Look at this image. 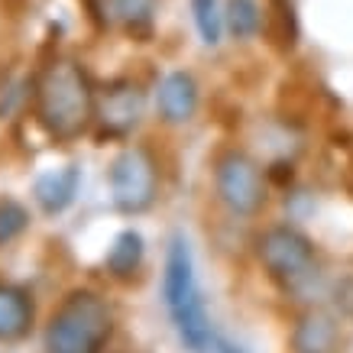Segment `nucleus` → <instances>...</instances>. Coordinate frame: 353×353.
<instances>
[{"mask_svg": "<svg viewBox=\"0 0 353 353\" xmlns=\"http://www.w3.org/2000/svg\"><path fill=\"white\" fill-rule=\"evenodd\" d=\"M36 117L55 139L81 137L94 117V91L85 68L75 62H52L36 88Z\"/></svg>", "mask_w": 353, "mask_h": 353, "instance_id": "nucleus-1", "label": "nucleus"}, {"mask_svg": "<svg viewBox=\"0 0 353 353\" xmlns=\"http://www.w3.org/2000/svg\"><path fill=\"white\" fill-rule=\"evenodd\" d=\"M114 331L110 305L97 292L78 289L55 308L46 324V353H101Z\"/></svg>", "mask_w": 353, "mask_h": 353, "instance_id": "nucleus-2", "label": "nucleus"}, {"mask_svg": "<svg viewBox=\"0 0 353 353\" xmlns=\"http://www.w3.org/2000/svg\"><path fill=\"white\" fill-rule=\"evenodd\" d=\"M110 201L120 214H143L156 201L159 175L156 162L143 146H127L117 159L110 162Z\"/></svg>", "mask_w": 353, "mask_h": 353, "instance_id": "nucleus-3", "label": "nucleus"}, {"mask_svg": "<svg viewBox=\"0 0 353 353\" xmlns=\"http://www.w3.org/2000/svg\"><path fill=\"white\" fill-rule=\"evenodd\" d=\"M259 259L269 269V276L282 279L285 285H301L305 279H311L314 272V246L305 234L292 230V227H272L259 236Z\"/></svg>", "mask_w": 353, "mask_h": 353, "instance_id": "nucleus-4", "label": "nucleus"}, {"mask_svg": "<svg viewBox=\"0 0 353 353\" xmlns=\"http://www.w3.org/2000/svg\"><path fill=\"white\" fill-rule=\"evenodd\" d=\"M214 185L221 201L240 217L256 214L266 201V185L259 175V165L243 152H227L214 165Z\"/></svg>", "mask_w": 353, "mask_h": 353, "instance_id": "nucleus-5", "label": "nucleus"}, {"mask_svg": "<svg viewBox=\"0 0 353 353\" xmlns=\"http://www.w3.org/2000/svg\"><path fill=\"white\" fill-rule=\"evenodd\" d=\"M192 295H198L194 256H192V246H188V236L179 230V234H172L169 250H165V272H162V301H165V311H175Z\"/></svg>", "mask_w": 353, "mask_h": 353, "instance_id": "nucleus-6", "label": "nucleus"}, {"mask_svg": "<svg viewBox=\"0 0 353 353\" xmlns=\"http://www.w3.org/2000/svg\"><path fill=\"white\" fill-rule=\"evenodd\" d=\"M143 117V91L133 81H114L104 91L97 120H101V133L108 137H127L130 130Z\"/></svg>", "mask_w": 353, "mask_h": 353, "instance_id": "nucleus-7", "label": "nucleus"}, {"mask_svg": "<svg viewBox=\"0 0 353 353\" xmlns=\"http://www.w3.org/2000/svg\"><path fill=\"white\" fill-rule=\"evenodd\" d=\"M172 324H175V334L188 353H214L217 347V334H214V324L208 318V308H204V299L201 292L192 295V299L179 305L175 311H169Z\"/></svg>", "mask_w": 353, "mask_h": 353, "instance_id": "nucleus-8", "label": "nucleus"}, {"mask_svg": "<svg viewBox=\"0 0 353 353\" xmlns=\"http://www.w3.org/2000/svg\"><path fill=\"white\" fill-rule=\"evenodd\" d=\"M78 188H81V169L78 165H65V169L43 172L36 179V185H32V198L43 208L46 217H55L75 204Z\"/></svg>", "mask_w": 353, "mask_h": 353, "instance_id": "nucleus-9", "label": "nucleus"}, {"mask_svg": "<svg viewBox=\"0 0 353 353\" xmlns=\"http://www.w3.org/2000/svg\"><path fill=\"white\" fill-rule=\"evenodd\" d=\"M156 104H159V117L172 127L188 123L198 110V85L188 72H169L159 81L156 91Z\"/></svg>", "mask_w": 353, "mask_h": 353, "instance_id": "nucleus-10", "label": "nucleus"}, {"mask_svg": "<svg viewBox=\"0 0 353 353\" xmlns=\"http://www.w3.org/2000/svg\"><path fill=\"white\" fill-rule=\"evenodd\" d=\"M337 324L324 311H305L292 331V353H334Z\"/></svg>", "mask_w": 353, "mask_h": 353, "instance_id": "nucleus-11", "label": "nucleus"}, {"mask_svg": "<svg viewBox=\"0 0 353 353\" xmlns=\"http://www.w3.org/2000/svg\"><path fill=\"white\" fill-rule=\"evenodd\" d=\"M143 256H146V246H143V234L127 227L114 236L108 256H104V269H108L114 279H133L143 266Z\"/></svg>", "mask_w": 353, "mask_h": 353, "instance_id": "nucleus-12", "label": "nucleus"}, {"mask_svg": "<svg viewBox=\"0 0 353 353\" xmlns=\"http://www.w3.org/2000/svg\"><path fill=\"white\" fill-rule=\"evenodd\" d=\"M32 324V301L23 289L0 285V341H20Z\"/></svg>", "mask_w": 353, "mask_h": 353, "instance_id": "nucleus-13", "label": "nucleus"}, {"mask_svg": "<svg viewBox=\"0 0 353 353\" xmlns=\"http://www.w3.org/2000/svg\"><path fill=\"white\" fill-rule=\"evenodd\" d=\"M224 20H227V30L234 32L236 39H250V36H256L259 26H263L259 0H227Z\"/></svg>", "mask_w": 353, "mask_h": 353, "instance_id": "nucleus-14", "label": "nucleus"}, {"mask_svg": "<svg viewBox=\"0 0 353 353\" xmlns=\"http://www.w3.org/2000/svg\"><path fill=\"white\" fill-rule=\"evenodd\" d=\"M192 17H194L198 32H201L204 46L221 43V32H224V13L217 10V0H192Z\"/></svg>", "mask_w": 353, "mask_h": 353, "instance_id": "nucleus-15", "label": "nucleus"}, {"mask_svg": "<svg viewBox=\"0 0 353 353\" xmlns=\"http://www.w3.org/2000/svg\"><path fill=\"white\" fill-rule=\"evenodd\" d=\"M26 227H30V211L20 201H13V198L0 201V246L13 243Z\"/></svg>", "mask_w": 353, "mask_h": 353, "instance_id": "nucleus-16", "label": "nucleus"}, {"mask_svg": "<svg viewBox=\"0 0 353 353\" xmlns=\"http://www.w3.org/2000/svg\"><path fill=\"white\" fill-rule=\"evenodd\" d=\"M117 17L127 23L130 32H146L152 26V13H156V0H114Z\"/></svg>", "mask_w": 353, "mask_h": 353, "instance_id": "nucleus-17", "label": "nucleus"}, {"mask_svg": "<svg viewBox=\"0 0 353 353\" xmlns=\"http://www.w3.org/2000/svg\"><path fill=\"white\" fill-rule=\"evenodd\" d=\"M214 353H243L236 343H230L227 337H217V347H214Z\"/></svg>", "mask_w": 353, "mask_h": 353, "instance_id": "nucleus-18", "label": "nucleus"}]
</instances>
